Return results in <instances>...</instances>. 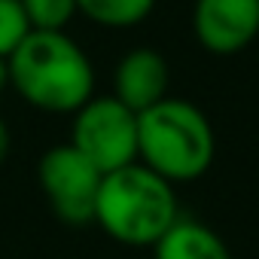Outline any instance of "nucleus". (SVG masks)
Returning <instances> with one entry per match:
<instances>
[{
    "instance_id": "nucleus-8",
    "label": "nucleus",
    "mask_w": 259,
    "mask_h": 259,
    "mask_svg": "<svg viewBox=\"0 0 259 259\" xmlns=\"http://www.w3.org/2000/svg\"><path fill=\"white\" fill-rule=\"evenodd\" d=\"M156 259H232L229 244L210 226L177 217V223L153 244Z\"/></svg>"
},
{
    "instance_id": "nucleus-13",
    "label": "nucleus",
    "mask_w": 259,
    "mask_h": 259,
    "mask_svg": "<svg viewBox=\"0 0 259 259\" xmlns=\"http://www.w3.org/2000/svg\"><path fill=\"white\" fill-rule=\"evenodd\" d=\"M7 89H10V61L0 55V98H4Z\"/></svg>"
},
{
    "instance_id": "nucleus-7",
    "label": "nucleus",
    "mask_w": 259,
    "mask_h": 259,
    "mask_svg": "<svg viewBox=\"0 0 259 259\" xmlns=\"http://www.w3.org/2000/svg\"><path fill=\"white\" fill-rule=\"evenodd\" d=\"M171 67L159 49L138 46L125 52L113 70V98H119L128 110L144 113L168 98Z\"/></svg>"
},
{
    "instance_id": "nucleus-5",
    "label": "nucleus",
    "mask_w": 259,
    "mask_h": 259,
    "mask_svg": "<svg viewBox=\"0 0 259 259\" xmlns=\"http://www.w3.org/2000/svg\"><path fill=\"white\" fill-rule=\"evenodd\" d=\"M37 180L52 213L61 223H70V226L95 223V201H98L104 174L73 144L46 150L37 165Z\"/></svg>"
},
{
    "instance_id": "nucleus-11",
    "label": "nucleus",
    "mask_w": 259,
    "mask_h": 259,
    "mask_svg": "<svg viewBox=\"0 0 259 259\" xmlns=\"http://www.w3.org/2000/svg\"><path fill=\"white\" fill-rule=\"evenodd\" d=\"M28 34H31V22L25 16L22 0H0V55L10 58Z\"/></svg>"
},
{
    "instance_id": "nucleus-6",
    "label": "nucleus",
    "mask_w": 259,
    "mask_h": 259,
    "mask_svg": "<svg viewBox=\"0 0 259 259\" xmlns=\"http://www.w3.org/2000/svg\"><path fill=\"white\" fill-rule=\"evenodd\" d=\"M195 40L213 55H235L259 37V0H195Z\"/></svg>"
},
{
    "instance_id": "nucleus-1",
    "label": "nucleus",
    "mask_w": 259,
    "mask_h": 259,
    "mask_svg": "<svg viewBox=\"0 0 259 259\" xmlns=\"http://www.w3.org/2000/svg\"><path fill=\"white\" fill-rule=\"evenodd\" d=\"M7 61L10 89L37 110L76 113L95 95V67L64 31H31Z\"/></svg>"
},
{
    "instance_id": "nucleus-4",
    "label": "nucleus",
    "mask_w": 259,
    "mask_h": 259,
    "mask_svg": "<svg viewBox=\"0 0 259 259\" xmlns=\"http://www.w3.org/2000/svg\"><path fill=\"white\" fill-rule=\"evenodd\" d=\"M70 144L101 171L113 174L138 162V113L119 98L101 95L89 98L73 113Z\"/></svg>"
},
{
    "instance_id": "nucleus-10",
    "label": "nucleus",
    "mask_w": 259,
    "mask_h": 259,
    "mask_svg": "<svg viewBox=\"0 0 259 259\" xmlns=\"http://www.w3.org/2000/svg\"><path fill=\"white\" fill-rule=\"evenodd\" d=\"M31 31H64L79 13L76 0H22Z\"/></svg>"
},
{
    "instance_id": "nucleus-2",
    "label": "nucleus",
    "mask_w": 259,
    "mask_h": 259,
    "mask_svg": "<svg viewBox=\"0 0 259 259\" xmlns=\"http://www.w3.org/2000/svg\"><path fill=\"white\" fill-rule=\"evenodd\" d=\"M217 156L213 125L201 107L165 98L138 113V162L168 183H189L207 174Z\"/></svg>"
},
{
    "instance_id": "nucleus-12",
    "label": "nucleus",
    "mask_w": 259,
    "mask_h": 259,
    "mask_svg": "<svg viewBox=\"0 0 259 259\" xmlns=\"http://www.w3.org/2000/svg\"><path fill=\"white\" fill-rule=\"evenodd\" d=\"M7 156H10V128H7L4 116H0V165L7 162Z\"/></svg>"
},
{
    "instance_id": "nucleus-9",
    "label": "nucleus",
    "mask_w": 259,
    "mask_h": 259,
    "mask_svg": "<svg viewBox=\"0 0 259 259\" xmlns=\"http://www.w3.org/2000/svg\"><path fill=\"white\" fill-rule=\"evenodd\" d=\"M76 7L101 28H135L150 19L156 0H76Z\"/></svg>"
},
{
    "instance_id": "nucleus-3",
    "label": "nucleus",
    "mask_w": 259,
    "mask_h": 259,
    "mask_svg": "<svg viewBox=\"0 0 259 259\" xmlns=\"http://www.w3.org/2000/svg\"><path fill=\"white\" fill-rule=\"evenodd\" d=\"M180 217L174 183L135 162L104 174L95 223L125 247H153Z\"/></svg>"
}]
</instances>
